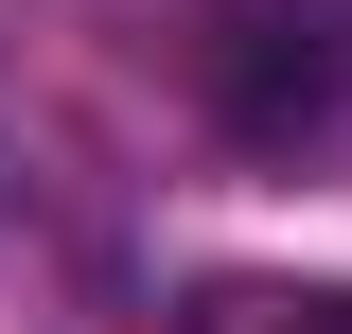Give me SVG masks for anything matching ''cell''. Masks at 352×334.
Instances as JSON below:
<instances>
[{
	"mask_svg": "<svg viewBox=\"0 0 352 334\" xmlns=\"http://www.w3.org/2000/svg\"><path fill=\"white\" fill-rule=\"evenodd\" d=\"M194 71H212V124L229 141L300 159V141L352 124V0H212Z\"/></svg>",
	"mask_w": 352,
	"mask_h": 334,
	"instance_id": "6da1fadb",
	"label": "cell"
},
{
	"mask_svg": "<svg viewBox=\"0 0 352 334\" xmlns=\"http://www.w3.org/2000/svg\"><path fill=\"white\" fill-rule=\"evenodd\" d=\"M229 334H352V282H247Z\"/></svg>",
	"mask_w": 352,
	"mask_h": 334,
	"instance_id": "7a4b0ae2",
	"label": "cell"
}]
</instances>
